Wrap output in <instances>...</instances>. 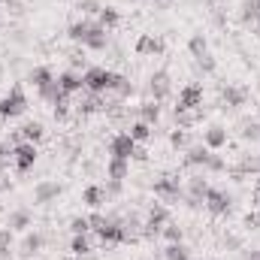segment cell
<instances>
[{"instance_id": "obj_1", "label": "cell", "mask_w": 260, "mask_h": 260, "mask_svg": "<svg viewBox=\"0 0 260 260\" xmlns=\"http://www.w3.org/2000/svg\"><path fill=\"white\" fill-rule=\"evenodd\" d=\"M124 79L127 76H121L115 70H106V67H85V73H82V82H85L88 94H115Z\"/></svg>"}, {"instance_id": "obj_2", "label": "cell", "mask_w": 260, "mask_h": 260, "mask_svg": "<svg viewBox=\"0 0 260 260\" xmlns=\"http://www.w3.org/2000/svg\"><path fill=\"white\" fill-rule=\"evenodd\" d=\"M27 112V94L21 85H12L3 97H0V118L3 121H12V118H21Z\"/></svg>"}, {"instance_id": "obj_3", "label": "cell", "mask_w": 260, "mask_h": 260, "mask_svg": "<svg viewBox=\"0 0 260 260\" xmlns=\"http://www.w3.org/2000/svg\"><path fill=\"white\" fill-rule=\"evenodd\" d=\"M170 221H173V218H170L167 203H151V206H148V215H145V221H142V236H145V239H157L160 230H164V224H170Z\"/></svg>"}, {"instance_id": "obj_4", "label": "cell", "mask_w": 260, "mask_h": 260, "mask_svg": "<svg viewBox=\"0 0 260 260\" xmlns=\"http://www.w3.org/2000/svg\"><path fill=\"white\" fill-rule=\"evenodd\" d=\"M151 191H154L157 200H164V203H176L179 197H185V185H182L179 176H160V179H154Z\"/></svg>"}, {"instance_id": "obj_5", "label": "cell", "mask_w": 260, "mask_h": 260, "mask_svg": "<svg viewBox=\"0 0 260 260\" xmlns=\"http://www.w3.org/2000/svg\"><path fill=\"white\" fill-rule=\"evenodd\" d=\"M37 157H40V151H37L34 142H24V139H21V142L12 145V167H15V173H27V170H34Z\"/></svg>"}, {"instance_id": "obj_6", "label": "cell", "mask_w": 260, "mask_h": 260, "mask_svg": "<svg viewBox=\"0 0 260 260\" xmlns=\"http://www.w3.org/2000/svg\"><path fill=\"white\" fill-rule=\"evenodd\" d=\"M97 30H103V24L97 21V18H79V21H73L70 27H67V37L73 40V43H79V46H85Z\"/></svg>"}, {"instance_id": "obj_7", "label": "cell", "mask_w": 260, "mask_h": 260, "mask_svg": "<svg viewBox=\"0 0 260 260\" xmlns=\"http://www.w3.org/2000/svg\"><path fill=\"white\" fill-rule=\"evenodd\" d=\"M203 206H206V212H209V215L221 218V215H227V212H230V194H227V191H221V188H209L206 197H203Z\"/></svg>"}, {"instance_id": "obj_8", "label": "cell", "mask_w": 260, "mask_h": 260, "mask_svg": "<svg viewBox=\"0 0 260 260\" xmlns=\"http://www.w3.org/2000/svg\"><path fill=\"white\" fill-rule=\"evenodd\" d=\"M148 94H151V100H167L170 94H173V79H170V73L167 70H157V73H151V79H148Z\"/></svg>"}, {"instance_id": "obj_9", "label": "cell", "mask_w": 260, "mask_h": 260, "mask_svg": "<svg viewBox=\"0 0 260 260\" xmlns=\"http://www.w3.org/2000/svg\"><path fill=\"white\" fill-rule=\"evenodd\" d=\"M176 109H203V85H200V82H188V85H182Z\"/></svg>"}, {"instance_id": "obj_10", "label": "cell", "mask_w": 260, "mask_h": 260, "mask_svg": "<svg viewBox=\"0 0 260 260\" xmlns=\"http://www.w3.org/2000/svg\"><path fill=\"white\" fill-rule=\"evenodd\" d=\"M136 145H139V142H133V136H130L127 130H124V133H115V136L109 139V157H124V160H130L133 151H136Z\"/></svg>"}, {"instance_id": "obj_11", "label": "cell", "mask_w": 260, "mask_h": 260, "mask_svg": "<svg viewBox=\"0 0 260 260\" xmlns=\"http://www.w3.org/2000/svg\"><path fill=\"white\" fill-rule=\"evenodd\" d=\"M61 185L55 182V179H40L37 185H34V203L37 206H46V203H55L58 197H61Z\"/></svg>"}, {"instance_id": "obj_12", "label": "cell", "mask_w": 260, "mask_h": 260, "mask_svg": "<svg viewBox=\"0 0 260 260\" xmlns=\"http://www.w3.org/2000/svg\"><path fill=\"white\" fill-rule=\"evenodd\" d=\"M133 49H136L139 58H157V55H164V40L154 37V34H139Z\"/></svg>"}, {"instance_id": "obj_13", "label": "cell", "mask_w": 260, "mask_h": 260, "mask_svg": "<svg viewBox=\"0 0 260 260\" xmlns=\"http://www.w3.org/2000/svg\"><path fill=\"white\" fill-rule=\"evenodd\" d=\"M94 236H97V242H103V245H118V242H121V221L106 218V221L94 230Z\"/></svg>"}, {"instance_id": "obj_14", "label": "cell", "mask_w": 260, "mask_h": 260, "mask_svg": "<svg viewBox=\"0 0 260 260\" xmlns=\"http://www.w3.org/2000/svg\"><path fill=\"white\" fill-rule=\"evenodd\" d=\"M203 145L209 151H221L227 145V127L224 124H209V127L203 130Z\"/></svg>"}, {"instance_id": "obj_15", "label": "cell", "mask_w": 260, "mask_h": 260, "mask_svg": "<svg viewBox=\"0 0 260 260\" xmlns=\"http://www.w3.org/2000/svg\"><path fill=\"white\" fill-rule=\"evenodd\" d=\"M43 245H46V236L40 230H27L24 239H21V245H18V254L21 257H34V254L43 251Z\"/></svg>"}, {"instance_id": "obj_16", "label": "cell", "mask_w": 260, "mask_h": 260, "mask_svg": "<svg viewBox=\"0 0 260 260\" xmlns=\"http://www.w3.org/2000/svg\"><path fill=\"white\" fill-rule=\"evenodd\" d=\"M6 227H9L12 233H27V230L34 227V215H30L27 209H12L9 218H6Z\"/></svg>"}, {"instance_id": "obj_17", "label": "cell", "mask_w": 260, "mask_h": 260, "mask_svg": "<svg viewBox=\"0 0 260 260\" xmlns=\"http://www.w3.org/2000/svg\"><path fill=\"white\" fill-rule=\"evenodd\" d=\"M58 85H61V91H64L67 97H73V94L85 91L82 73H76V70H64V73H58Z\"/></svg>"}, {"instance_id": "obj_18", "label": "cell", "mask_w": 260, "mask_h": 260, "mask_svg": "<svg viewBox=\"0 0 260 260\" xmlns=\"http://www.w3.org/2000/svg\"><path fill=\"white\" fill-rule=\"evenodd\" d=\"M209 188H212V185H209V182H206V176H191V179H188V206H200V203H203V197H206V191H209Z\"/></svg>"}, {"instance_id": "obj_19", "label": "cell", "mask_w": 260, "mask_h": 260, "mask_svg": "<svg viewBox=\"0 0 260 260\" xmlns=\"http://www.w3.org/2000/svg\"><path fill=\"white\" fill-rule=\"evenodd\" d=\"M221 100H224V106L239 109V106H245V103H248V91H245V88H239V85H224V88H221Z\"/></svg>"}, {"instance_id": "obj_20", "label": "cell", "mask_w": 260, "mask_h": 260, "mask_svg": "<svg viewBox=\"0 0 260 260\" xmlns=\"http://www.w3.org/2000/svg\"><path fill=\"white\" fill-rule=\"evenodd\" d=\"M209 148L206 145H188L185 148V167H194V170H206V164H209Z\"/></svg>"}, {"instance_id": "obj_21", "label": "cell", "mask_w": 260, "mask_h": 260, "mask_svg": "<svg viewBox=\"0 0 260 260\" xmlns=\"http://www.w3.org/2000/svg\"><path fill=\"white\" fill-rule=\"evenodd\" d=\"M82 203H85L88 209H100V206L109 203V194H106L103 185H88V188L82 191Z\"/></svg>"}, {"instance_id": "obj_22", "label": "cell", "mask_w": 260, "mask_h": 260, "mask_svg": "<svg viewBox=\"0 0 260 260\" xmlns=\"http://www.w3.org/2000/svg\"><path fill=\"white\" fill-rule=\"evenodd\" d=\"M127 176H130V160H124V157H109L106 160V179L124 182Z\"/></svg>"}, {"instance_id": "obj_23", "label": "cell", "mask_w": 260, "mask_h": 260, "mask_svg": "<svg viewBox=\"0 0 260 260\" xmlns=\"http://www.w3.org/2000/svg\"><path fill=\"white\" fill-rule=\"evenodd\" d=\"M55 79H58V76L52 73V67H34V70L27 73V82H30L37 91H40V88H46V85H52Z\"/></svg>"}, {"instance_id": "obj_24", "label": "cell", "mask_w": 260, "mask_h": 260, "mask_svg": "<svg viewBox=\"0 0 260 260\" xmlns=\"http://www.w3.org/2000/svg\"><path fill=\"white\" fill-rule=\"evenodd\" d=\"M136 112H139V121H145V124H151V127L160 121V103H157V100H145V103H139Z\"/></svg>"}, {"instance_id": "obj_25", "label": "cell", "mask_w": 260, "mask_h": 260, "mask_svg": "<svg viewBox=\"0 0 260 260\" xmlns=\"http://www.w3.org/2000/svg\"><path fill=\"white\" fill-rule=\"evenodd\" d=\"M18 136L24 139V142H40L43 136H46V127H43V121H24L21 127H18Z\"/></svg>"}, {"instance_id": "obj_26", "label": "cell", "mask_w": 260, "mask_h": 260, "mask_svg": "<svg viewBox=\"0 0 260 260\" xmlns=\"http://www.w3.org/2000/svg\"><path fill=\"white\" fill-rule=\"evenodd\" d=\"M239 21H242V24H257L260 21V3L257 0H245V3L239 6Z\"/></svg>"}, {"instance_id": "obj_27", "label": "cell", "mask_w": 260, "mask_h": 260, "mask_svg": "<svg viewBox=\"0 0 260 260\" xmlns=\"http://www.w3.org/2000/svg\"><path fill=\"white\" fill-rule=\"evenodd\" d=\"M97 21H100L106 30H115V27L121 24V12H118L115 6H103V9H100V15H97Z\"/></svg>"}, {"instance_id": "obj_28", "label": "cell", "mask_w": 260, "mask_h": 260, "mask_svg": "<svg viewBox=\"0 0 260 260\" xmlns=\"http://www.w3.org/2000/svg\"><path fill=\"white\" fill-rule=\"evenodd\" d=\"M94 251V245H91V239H88V233H82V236H73V242H70V254H76V257H88Z\"/></svg>"}, {"instance_id": "obj_29", "label": "cell", "mask_w": 260, "mask_h": 260, "mask_svg": "<svg viewBox=\"0 0 260 260\" xmlns=\"http://www.w3.org/2000/svg\"><path fill=\"white\" fill-rule=\"evenodd\" d=\"M164 260H191V248L185 242H167Z\"/></svg>"}, {"instance_id": "obj_30", "label": "cell", "mask_w": 260, "mask_h": 260, "mask_svg": "<svg viewBox=\"0 0 260 260\" xmlns=\"http://www.w3.org/2000/svg\"><path fill=\"white\" fill-rule=\"evenodd\" d=\"M100 109H106L103 94H88V97L79 103V112H82V115H94V112H100Z\"/></svg>"}, {"instance_id": "obj_31", "label": "cell", "mask_w": 260, "mask_h": 260, "mask_svg": "<svg viewBox=\"0 0 260 260\" xmlns=\"http://www.w3.org/2000/svg\"><path fill=\"white\" fill-rule=\"evenodd\" d=\"M188 52H191V58H203V55H209V40H206L203 34H191V40H188Z\"/></svg>"}, {"instance_id": "obj_32", "label": "cell", "mask_w": 260, "mask_h": 260, "mask_svg": "<svg viewBox=\"0 0 260 260\" xmlns=\"http://www.w3.org/2000/svg\"><path fill=\"white\" fill-rule=\"evenodd\" d=\"M127 133L133 136V142H139V145H142V142H148V139H151V124H145V121H133Z\"/></svg>"}, {"instance_id": "obj_33", "label": "cell", "mask_w": 260, "mask_h": 260, "mask_svg": "<svg viewBox=\"0 0 260 260\" xmlns=\"http://www.w3.org/2000/svg\"><path fill=\"white\" fill-rule=\"evenodd\" d=\"M106 46H109V30H106V27H103V30H97V34L85 43V49H88V52H103Z\"/></svg>"}, {"instance_id": "obj_34", "label": "cell", "mask_w": 260, "mask_h": 260, "mask_svg": "<svg viewBox=\"0 0 260 260\" xmlns=\"http://www.w3.org/2000/svg\"><path fill=\"white\" fill-rule=\"evenodd\" d=\"M160 236L167 239V242H185V230L176 224V221H170V224H164V230H160Z\"/></svg>"}, {"instance_id": "obj_35", "label": "cell", "mask_w": 260, "mask_h": 260, "mask_svg": "<svg viewBox=\"0 0 260 260\" xmlns=\"http://www.w3.org/2000/svg\"><path fill=\"white\" fill-rule=\"evenodd\" d=\"M170 145H173V148H182V151H185V148L191 145V136H188V130H185V127L170 130Z\"/></svg>"}, {"instance_id": "obj_36", "label": "cell", "mask_w": 260, "mask_h": 260, "mask_svg": "<svg viewBox=\"0 0 260 260\" xmlns=\"http://www.w3.org/2000/svg\"><path fill=\"white\" fill-rule=\"evenodd\" d=\"M70 233H73V236L91 233V221H88V215H76V218L70 221Z\"/></svg>"}, {"instance_id": "obj_37", "label": "cell", "mask_w": 260, "mask_h": 260, "mask_svg": "<svg viewBox=\"0 0 260 260\" xmlns=\"http://www.w3.org/2000/svg\"><path fill=\"white\" fill-rule=\"evenodd\" d=\"M224 170H227V160H224L218 151H212V154H209V164H206L203 173H224Z\"/></svg>"}, {"instance_id": "obj_38", "label": "cell", "mask_w": 260, "mask_h": 260, "mask_svg": "<svg viewBox=\"0 0 260 260\" xmlns=\"http://www.w3.org/2000/svg\"><path fill=\"white\" fill-rule=\"evenodd\" d=\"M100 0H82L79 3V12H82V18H94V15H100Z\"/></svg>"}, {"instance_id": "obj_39", "label": "cell", "mask_w": 260, "mask_h": 260, "mask_svg": "<svg viewBox=\"0 0 260 260\" xmlns=\"http://www.w3.org/2000/svg\"><path fill=\"white\" fill-rule=\"evenodd\" d=\"M197 67H200V73H215L218 70V61H215V55H203V58H197Z\"/></svg>"}, {"instance_id": "obj_40", "label": "cell", "mask_w": 260, "mask_h": 260, "mask_svg": "<svg viewBox=\"0 0 260 260\" xmlns=\"http://www.w3.org/2000/svg\"><path fill=\"white\" fill-rule=\"evenodd\" d=\"M106 194H109V200H115V197L124 194V182H118V179H106Z\"/></svg>"}, {"instance_id": "obj_41", "label": "cell", "mask_w": 260, "mask_h": 260, "mask_svg": "<svg viewBox=\"0 0 260 260\" xmlns=\"http://www.w3.org/2000/svg\"><path fill=\"white\" fill-rule=\"evenodd\" d=\"M12 242H15V233L3 224V227H0V248H12Z\"/></svg>"}, {"instance_id": "obj_42", "label": "cell", "mask_w": 260, "mask_h": 260, "mask_svg": "<svg viewBox=\"0 0 260 260\" xmlns=\"http://www.w3.org/2000/svg\"><path fill=\"white\" fill-rule=\"evenodd\" d=\"M242 139H260V121H254V124H245V130H242Z\"/></svg>"}, {"instance_id": "obj_43", "label": "cell", "mask_w": 260, "mask_h": 260, "mask_svg": "<svg viewBox=\"0 0 260 260\" xmlns=\"http://www.w3.org/2000/svg\"><path fill=\"white\" fill-rule=\"evenodd\" d=\"M245 227H248V230H257L260 227V212H248V215H245Z\"/></svg>"}, {"instance_id": "obj_44", "label": "cell", "mask_w": 260, "mask_h": 260, "mask_svg": "<svg viewBox=\"0 0 260 260\" xmlns=\"http://www.w3.org/2000/svg\"><path fill=\"white\" fill-rule=\"evenodd\" d=\"M133 160H148V151H145L142 145H136V151H133Z\"/></svg>"}, {"instance_id": "obj_45", "label": "cell", "mask_w": 260, "mask_h": 260, "mask_svg": "<svg viewBox=\"0 0 260 260\" xmlns=\"http://www.w3.org/2000/svg\"><path fill=\"white\" fill-rule=\"evenodd\" d=\"M9 188H12V182H9V179H6V176H3V173H0V194H6V191H9Z\"/></svg>"}, {"instance_id": "obj_46", "label": "cell", "mask_w": 260, "mask_h": 260, "mask_svg": "<svg viewBox=\"0 0 260 260\" xmlns=\"http://www.w3.org/2000/svg\"><path fill=\"white\" fill-rule=\"evenodd\" d=\"M0 260H12V248H0Z\"/></svg>"}, {"instance_id": "obj_47", "label": "cell", "mask_w": 260, "mask_h": 260, "mask_svg": "<svg viewBox=\"0 0 260 260\" xmlns=\"http://www.w3.org/2000/svg\"><path fill=\"white\" fill-rule=\"evenodd\" d=\"M145 3H154V6H170L173 0H145Z\"/></svg>"}, {"instance_id": "obj_48", "label": "cell", "mask_w": 260, "mask_h": 260, "mask_svg": "<svg viewBox=\"0 0 260 260\" xmlns=\"http://www.w3.org/2000/svg\"><path fill=\"white\" fill-rule=\"evenodd\" d=\"M254 203L260 206V188H254Z\"/></svg>"}, {"instance_id": "obj_49", "label": "cell", "mask_w": 260, "mask_h": 260, "mask_svg": "<svg viewBox=\"0 0 260 260\" xmlns=\"http://www.w3.org/2000/svg\"><path fill=\"white\" fill-rule=\"evenodd\" d=\"M254 164H257V176H260V154H254Z\"/></svg>"}, {"instance_id": "obj_50", "label": "cell", "mask_w": 260, "mask_h": 260, "mask_svg": "<svg viewBox=\"0 0 260 260\" xmlns=\"http://www.w3.org/2000/svg\"><path fill=\"white\" fill-rule=\"evenodd\" d=\"M61 260H82V257H76V254H67V257H61Z\"/></svg>"}, {"instance_id": "obj_51", "label": "cell", "mask_w": 260, "mask_h": 260, "mask_svg": "<svg viewBox=\"0 0 260 260\" xmlns=\"http://www.w3.org/2000/svg\"><path fill=\"white\" fill-rule=\"evenodd\" d=\"M0 227H3V203H0Z\"/></svg>"}, {"instance_id": "obj_52", "label": "cell", "mask_w": 260, "mask_h": 260, "mask_svg": "<svg viewBox=\"0 0 260 260\" xmlns=\"http://www.w3.org/2000/svg\"><path fill=\"white\" fill-rule=\"evenodd\" d=\"M0 3H3V6H9V3H12V0H0Z\"/></svg>"}, {"instance_id": "obj_53", "label": "cell", "mask_w": 260, "mask_h": 260, "mask_svg": "<svg viewBox=\"0 0 260 260\" xmlns=\"http://www.w3.org/2000/svg\"><path fill=\"white\" fill-rule=\"evenodd\" d=\"M0 82H3V64H0Z\"/></svg>"}, {"instance_id": "obj_54", "label": "cell", "mask_w": 260, "mask_h": 260, "mask_svg": "<svg viewBox=\"0 0 260 260\" xmlns=\"http://www.w3.org/2000/svg\"><path fill=\"white\" fill-rule=\"evenodd\" d=\"M254 188H260V176H257V185H254Z\"/></svg>"}, {"instance_id": "obj_55", "label": "cell", "mask_w": 260, "mask_h": 260, "mask_svg": "<svg viewBox=\"0 0 260 260\" xmlns=\"http://www.w3.org/2000/svg\"><path fill=\"white\" fill-rule=\"evenodd\" d=\"M215 3H224V0H215Z\"/></svg>"}, {"instance_id": "obj_56", "label": "cell", "mask_w": 260, "mask_h": 260, "mask_svg": "<svg viewBox=\"0 0 260 260\" xmlns=\"http://www.w3.org/2000/svg\"><path fill=\"white\" fill-rule=\"evenodd\" d=\"M212 260H221V257H212Z\"/></svg>"}, {"instance_id": "obj_57", "label": "cell", "mask_w": 260, "mask_h": 260, "mask_svg": "<svg viewBox=\"0 0 260 260\" xmlns=\"http://www.w3.org/2000/svg\"><path fill=\"white\" fill-rule=\"evenodd\" d=\"M257 3H260V0H257Z\"/></svg>"}, {"instance_id": "obj_58", "label": "cell", "mask_w": 260, "mask_h": 260, "mask_svg": "<svg viewBox=\"0 0 260 260\" xmlns=\"http://www.w3.org/2000/svg\"><path fill=\"white\" fill-rule=\"evenodd\" d=\"M257 260H260V257H257Z\"/></svg>"}]
</instances>
